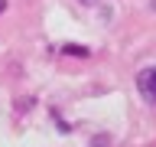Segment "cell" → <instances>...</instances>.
<instances>
[{
  "mask_svg": "<svg viewBox=\"0 0 156 147\" xmlns=\"http://www.w3.org/2000/svg\"><path fill=\"white\" fill-rule=\"evenodd\" d=\"M136 82H140V88H143L146 95H156V69H143L136 75Z\"/></svg>",
  "mask_w": 156,
  "mask_h": 147,
  "instance_id": "6da1fadb",
  "label": "cell"
},
{
  "mask_svg": "<svg viewBox=\"0 0 156 147\" xmlns=\"http://www.w3.org/2000/svg\"><path fill=\"white\" fill-rule=\"evenodd\" d=\"M62 52H65V56H78V59L88 56V49L85 46H75V43H72V46H62Z\"/></svg>",
  "mask_w": 156,
  "mask_h": 147,
  "instance_id": "7a4b0ae2",
  "label": "cell"
},
{
  "mask_svg": "<svg viewBox=\"0 0 156 147\" xmlns=\"http://www.w3.org/2000/svg\"><path fill=\"white\" fill-rule=\"evenodd\" d=\"M91 147H111V137H107V134H98V137H91Z\"/></svg>",
  "mask_w": 156,
  "mask_h": 147,
  "instance_id": "3957f363",
  "label": "cell"
},
{
  "mask_svg": "<svg viewBox=\"0 0 156 147\" xmlns=\"http://www.w3.org/2000/svg\"><path fill=\"white\" fill-rule=\"evenodd\" d=\"M75 3H81V7H94L98 0H75Z\"/></svg>",
  "mask_w": 156,
  "mask_h": 147,
  "instance_id": "277c9868",
  "label": "cell"
},
{
  "mask_svg": "<svg viewBox=\"0 0 156 147\" xmlns=\"http://www.w3.org/2000/svg\"><path fill=\"white\" fill-rule=\"evenodd\" d=\"M3 10H7V0H0V13H3Z\"/></svg>",
  "mask_w": 156,
  "mask_h": 147,
  "instance_id": "5b68a950",
  "label": "cell"
},
{
  "mask_svg": "<svg viewBox=\"0 0 156 147\" xmlns=\"http://www.w3.org/2000/svg\"><path fill=\"white\" fill-rule=\"evenodd\" d=\"M150 10H153V13H156V0H150Z\"/></svg>",
  "mask_w": 156,
  "mask_h": 147,
  "instance_id": "8992f818",
  "label": "cell"
}]
</instances>
